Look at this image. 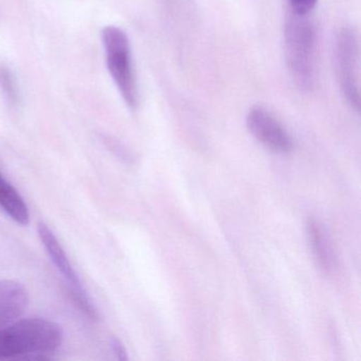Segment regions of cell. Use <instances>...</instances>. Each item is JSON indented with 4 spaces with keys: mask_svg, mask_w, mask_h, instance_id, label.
<instances>
[{
    "mask_svg": "<svg viewBox=\"0 0 361 361\" xmlns=\"http://www.w3.org/2000/svg\"><path fill=\"white\" fill-rule=\"evenodd\" d=\"M0 178H3V176H1V174H0Z\"/></svg>",
    "mask_w": 361,
    "mask_h": 361,
    "instance_id": "obj_13",
    "label": "cell"
},
{
    "mask_svg": "<svg viewBox=\"0 0 361 361\" xmlns=\"http://www.w3.org/2000/svg\"><path fill=\"white\" fill-rule=\"evenodd\" d=\"M111 345L117 359H119V360H128V357L126 348H124L123 344L118 338L114 337L111 339Z\"/></svg>",
    "mask_w": 361,
    "mask_h": 361,
    "instance_id": "obj_12",
    "label": "cell"
},
{
    "mask_svg": "<svg viewBox=\"0 0 361 361\" xmlns=\"http://www.w3.org/2000/svg\"><path fill=\"white\" fill-rule=\"evenodd\" d=\"M26 288L12 280L0 281V329L20 318L28 306Z\"/></svg>",
    "mask_w": 361,
    "mask_h": 361,
    "instance_id": "obj_7",
    "label": "cell"
},
{
    "mask_svg": "<svg viewBox=\"0 0 361 361\" xmlns=\"http://www.w3.org/2000/svg\"><path fill=\"white\" fill-rule=\"evenodd\" d=\"M37 231H39V238H41L42 243L45 246L50 259L54 262L59 271L66 279L67 283L71 286L73 300L77 302V304H79L80 308L88 317L96 319V310H94L92 304L90 303V299H88L87 295H86L85 290H84L83 286H82L81 282H80L79 276H78L75 268L71 265L66 252H65L63 247L61 246L60 242L54 235V232L44 223H39Z\"/></svg>",
    "mask_w": 361,
    "mask_h": 361,
    "instance_id": "obj_5",
    "label": "cell"
},
{
    "mask_svg": "<svg viewBox=\"0 0 361 361\" xmlns=\"http://www.w3.org/2000/svg\"><path fill=\"white\" fill-rule=\"evenodd\" d=\"M63 329L58 323L42 318L14 321L0 329L1 359H45V354L60 348Z\"/></svg>",
    "mask_w": 361,
    "mask_h": 361,
    "instance_id": "obj_1",
    "label": "cell"
},
{
    "mask_svg": "<svg viewBox=\"0 0 361 361\" xmlns=\"http://www.w3.org/2000/svg\"><path fill=\"white\" fill-rule=\"evenodd\" d=\"M0 208L20 225L27 226L30 223L26 202L16 188L4 178H0Z\"/></svg>",
    "mask_w": 361,
    "mask_h": 361,
    "instance_id": "obj_9",
    "label": "cell"
},
{
    "mask_svg": "<svg viewBox=\"0 0 361 361\" xmlns=\"http://www.w3.org/2000/svg\"><path fill=\"white\" fill-rule=\"evenodd\" d=\"M318 0H289V6L293 13L299 16H308L316 7Z\"/></svg>",
    "mask_w": 361,
    "mask_h": 361,
    "instance_id": "obj_11",
    "label": "cell"
},
{
    "mask_svg": "<svg viewBox=\"0 0 361 361\" xmlns=\"http://www.w3.org/2000/svg\"><path fill=\"white\" fill-rule=\"evenodd\" d=\"M0 88L8 102L12 105L20 103V94L13 73L7 67L0 65Z\"/></svg>",
    "mask_w": 361,
    "mask_h": 361,
    "instance_id": "obj_10",
    "label": "cell"
},
{
    "mask_svg": "<svg viewBox=\"0 0 361 361\" xmlns=\"http://www.w3.org/2000/svg\"><path fill=\"white\" fill-rule=\"evenodd\" d=\"M102 39L109 73L128 106L136 109L138 86L128 35L118 27L109 26L103 29Z\"/></svg>",
    "mask_w": 361,
    "mask_h": 361,
    "instance_id": "obj_3",
    "label": "cell"
},
{
    "mask_svg": "<svg viewBox=\"0 0 361 361\" xmlns=\"http://www.w3.org/2000/svg\"><path fill=\"white\" fill-rule=\"evenodd\" d=\"M246 124L251 135L270 151L287 154L293 149V140L288 132L267 109L261 106L251 109Z\"/></svg>",
    "mask_w": 361,
    "mask_h": 361,
    "instance_id": "obj_6",
    "label": "cell"
},
{
    "mask_svg": "<svg viewBox=\"0 0 361 361\" xmlns=\"http://www.w3.org/2000/svg\"><path fill=\"white\" fill-rule=\"evenodd\" d=\"M308 16L289 14L285 24V51L289 73L301 90H312L317 79V33Z\"/></svg>",
    "mask_w": 361,
    "mask_h": 361,
    "instance_id": "obj_2",
    "label": "cell"
},
{
    "mask_svg": "<svg viewBox=\"0 0 361 361\" xmlns=\"http://www.w3.org/2000/svg\"><path fill=\"white\" fill-rule=\"evenodd\" d=\"M306 235L318 267L326 274L334 271L337 265L335 251L320 221L310 217L306 221Z\"/></svg>",
    "mask_w": 361,
    "mask_h": 361,
    "instance_id": "obj_8",
    "label": "cell"
},
{
    "mask_svg": "<svg viewBox=\"0 0 361 361\" xmlns=\"http://www.w3.org/2000/svg\"><path fill=\"white\" fill-rule=\"evenodd\" d=\"M359 54L358 32L354 27H343L336 35L334 63L342 96L356 111L360 109Z\"/></svg>",
    "mask_w": 361,
    "mask_h": 361,
    "instance_id": "obj_4",
    "label": "cell"
}]
</instances>
